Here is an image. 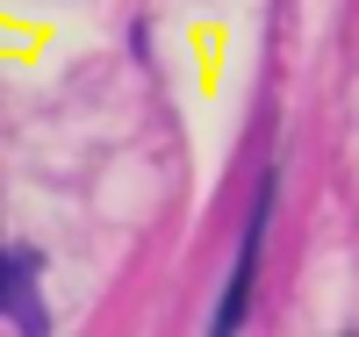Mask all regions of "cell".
I'll use <instances>...</instances> for the list:
<instances>
[{
  "instance_id": "cell-1",
  "label": "cell",
  "mask_w": 359,
  "mask_h": 337,
  "mask_svg": "<svg viewBox=\"0 0 359 337\" xmlns=\"http://www.w3.org/2000/svg\"><path fill=\"white\" fill-rule=\"evenodd\" d=\"M273 223V179H259V201H252V230L237 244V266H230V287H223V309H216V337H230L245 323V301H252V273H259V237Z\"/></svg>"
},
{
  "instance_id": "cell-2",
  "label": "cell",
  "mask_w": 359,
  "mask_h": 337,
  "mask_svg": "<svg viewBox=\"0 0 359 337\" xmlns=\"http://www.w3.org/2000/svg\"><path fill=\"white\" fill-rule=\"evenodd\" d=\"M36 252L29 244H8L0 252V309H8V330H43V294H36Z\"/></svg>"
}]
</instances>
